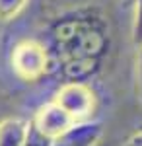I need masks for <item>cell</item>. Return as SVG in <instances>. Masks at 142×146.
Wrapping results in <instances>:
<instances>
[{
	"label": "cell",
	"instance_id": "8fae6325",
	"mask_svg": "<svg viewBox=\"0 0 142 146\" xmlns=\"http://www.w3.org/2000/svg\"><path fill=\"white\" fill-rule=\"evenodd\" d=\"M125 146H142V129L136 131V133H132V135L127 138Z\"/></svg>",
	"mask_w": 142,
	"mask_h": 146
},
{
	"label": "cell",
	"instance_id": "6da1fadb",
	"mask_svg": "<svg viewBox=\"0 0 142 146\" xmlns=\"http://www.w3.org/2000/svg\"><path fill=\"white\" fill-rule=\"evenodd\" d=\"M41 41L51 56V72L64 82H90L103 72L113 35L103 10L86 4L53 18Z\"/></svg>",
	"mask_w": 142,
	"mask_h": 146
},
{
	"label": "cell",
	"instance_id": "3957f363",
	"mask_svg": "<svg viewBox=\"0 0 142 146\" xmlns=\"http://www.w3.org/2000/svg\"><path fill=\"white\" fill-rule=\"evenodd\" d=\"M53 100L70 113L76 123L88 121L92 111L96 109V94L88 82H62Z\"/></svg>",
	"mask_w": 142,
	"mask_h": 146
},
{
	"label": "cell",
	"instance_id": "30bf717a",
	"mask_svg": "<svg viewBox=\"0 0 142 146\" xmlns=\"http://www.w3.org/2000/svg\"><path fill=\"white\" fill-rule=\"evenodd\" d=\"M138 49V56H136V92H138V98L142 101V45L136 47Z\"/></svg>",
	"mask_w": 142,
	"mask_h": 146
},
{
	"label": "cell",
	"instance_id": "52a82bcc",
	"mask_svg": "<svg viewBox=\"0 0 142 146\" xmlns=\"http://www.w3.org/2000/svg\"><path fill=\"white\" fill-rule=\"evenodd\" d=\"M27 4L29 0H0V22H10L18 18Z\"/></svg>",
	"mask_w": 142,
	"mask_h": 146
},
{
	"label": "cell",
	"instance_id": "9c48e42d",
	"mask_svg": "<svg viewBox=\"0 0 142 146\" xmlns=\"http://www.w3.org/2000/svg\"><path fill=\"white\" fill-rule=\"evenodd\" d=\"M53 144V138H49L47 135H43L37 127H33L29 121V131H27V138L23 146H51Z\"/></svg>",
	"mask_w": 142,
	"mask_h": 146
},
{
	"label": "cell",
	"instance_id": "5b68a950",
	"mask_svg": "<svg viewBox=\"0 0 142 146\" xmlns=\"http://www.w3.org/2000/svg\"><path fill=\"white\" fill-rule=\"evenodd\" d=\"M103 136V125L98 121H80L66 133L53 138L51 146H98Z\"/></svg>",
	"mask_w": 142,
	"mask_h": 146
},
{
	"label": "cell",
	"instance_id": "ba28073f",
	"mask_svg": "<svg viewBox=\"0 0 142 146\" xmlns=\"http://www.w3.org/2000/svg\"><path fill=\"white\" fill-rule=\"evenodd\" d=\"M132 43L142 45V0H134V20H132Z\"/></svg>",
	"mask_w": 142,
	"mask_h": 146
},
{
	"label": "cell",
	"instance_id": "8992f818",
	"mask_svg": "<svg viewBox=\"0 0 142 146\" xmlns=\"http://www.w3.org/2000/svg\"><path fill=\"white\" fill-rule=\"evenodd\" d=\"M29 131V121L6 117L0 121V146H23Z\"/></svg>",
	"mask_w": 142,
	"mask_h": 146
},
{
	"label": "cell",
	"instance_id": "7a4b0ae2",
	"mask_svg": "<svg viewBox=\"0 0 142 146\" xmlns=\"http://www.w3.org/2000/svg\"><path fill=\"white\" fill-rule=\"evenodd\" d=\"M10 66L22 82H39L51 74V56L41 39H22L10 53Z\"/></svg>",
	"mask_w": 142,
	"mask_h": 146
},
{
	"label": "cell",
	"instance_id": "277c9868",
	"mask_svg": "<svg viewBox=\"0 0 142 146\" xmlns=\"http://www.w3.org/2000/svg\"><path fill=\"white\" fill-rule=\"evenodd\" d=\"M29 121H31L33 127H37L49 138H56V136L62 135V133H66L70 127L76 125L74 117L68 111H64L55 100H51L49 103L41 105Z\"/></svg>",
	"mask_w": 142,
	"mask_h": 146
}]
</instances>
